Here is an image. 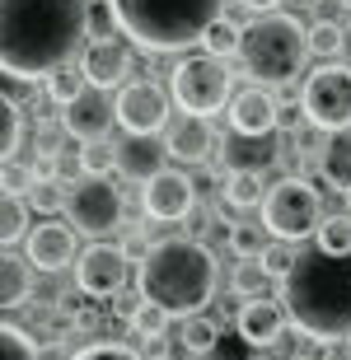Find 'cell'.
<instances>
[{
  "instance_id": "3957f363",
  "label": "cell",
  "mask_w": 351,
  "mask_h": 360,
  "mask_svg": "<svg viewBox=\"0 0 351 360\" xmlns=\"http://www.w3.org/2000/svg\"><path fill=\"white\" fill-rule=\"evenodd\" d=\"M220 285V262L202 239H160L150 257L136 271V290L141 300L169 309L174 319H192L216 300Z\"/></svg>"
},
{
  "instance_id": "ab89813d",
  "label": "cell",
  "mask_w": 351,
  "mask_h": 360,
  "mask_svg": "<svg viewBox=\"0 0 351 360\" xmlns=\"http://www.w3.org/2000/svg\"><path fill=\"white\" fill-rule=\"evenodd\" d=\"M239 5H248L253 14H272L276 5H281V0H239Z\"/></svg>"
},
{
  "instance_id": "ba28073f",
  "label": "cell",
  "mask_w": 351,
  "mask_h": 360,
  "mask_svg": "<svg viewBox=\"0 0 351 360\" xmlns=\"http://www.w3.org/2000/svg\"><path fill=\"white\" fill-rule=\"evenodd\" d=\"M300 108H305L309 127H319V131H347L351 127V66L324 61L319 70H309Z\"/></svg>"
},
{
  "instance_id": "8992f818",
  "label": "cell",
  "mask_w": 351,
  "mask_h": 360,
  "mask_svg": "<svg viewBox=\"0 0 351 360\" xmlns=\"http://www.w3.org/2000/svg\"><path fill=\"white\" fill-rule=\"evenodd\" d=\"M262 225H267L272 239L281 243H305L309 234H319L324 225V197L309 178H281V183L267 192L262 201Z\"/></svg>"
},
{
  "instance_id": "9c48e42d",
  "label": "cell",
  "mask_w": 351,
  "mask_h": 360,
  "mask_svg": "<svg viewBox=\"0 0 351 360\" xmlns=\"http://www.w3.org/2000/svg\"><path fill=\"white\" fill-rule=\"evenodd\" d=\"M66 220L80 229V234H89V239H103L108 229L122 225V192L108 183V178L84 174L66 197Z\"/></svg>"
},
{
  "instance_id": "d6986e66",
  "label": "cell",
  "mask_w": 351,
  "mask_h": 360,
  "mask_svg": "<svg viewBox=\"0 0 351 360\" xmlns=\"http://www.w3.org/2000/svg\"><path fill=\"white\" fill-rule=\"evenodd\" d=\"M117 155H122V174L136 178V183H150L155 174H164V155H169V150H164L155 136H127L117 146Z\"/></svg>"
},
{
  "instance_id": "1f68e13d",
  "label": "cell",
  "mask_w": 351,
  "mask_h": 360,
  "mask_svg": "<svg viewBox=\"0 0 351 360\" xmlns=\"http://www.w3.org/2000/svg\"><path fill=\"white\" fill-rule=\"evenodd\" d=\"M0 360H42L38 337L28 328H19V323H5L0 328Z\"/></svg>"
},
{
  "instance_id": "7c38bea8",
  "label": "cell",
  "mask_w": 351,
  "mask_h": 360,
  "mask_svg": "<svg viewBox=\"0 0 351 360\" xmlns=\"http://www.w3.org/2000/svg\"><path fill=\"white\" fill-rule=\"evenodd\" d=\"M281 127V103L267 84H248L230 98V131L243 141H262Z\"/></svg>"
},
{
  "instance_id": "e0dca14e",
  "label": "cell",
  "mask_w": 351,
  "mask_h": 360,
  "mask_svg": "<svg viewBox=\"0 0 351 360\" xmlns=\"http://www.w3.org/2000/svg\"><path fill=\"white\" fill-rule=\"evenodd\" d=\"M286 309L281 300H243L239 309V319H234V333L248 342L253 351H272V347H281V337H286Z\"/></svg>"
},
{
  "instance_id": "8d00e7d4",
  "label": "cell",
  "mask_w": 351,
  "mask_h": 360,
  "mask_svg": "<svg viewBox=\"0 0 351 360\" xmlns=\"http://www.w3.org/2000/svg\"><path fill=\"white\" fill-rule=\"evenodd\" d=\"M262 262H267V271H272V276L281 281L286 271H291V262H295V243H281V239H276V243L267 248V253H262Z\"/></svg>"
},
{
  "instance_id": "9a60e30c",
  "label": "cell",
  "mask_w": 351,
  "mask_h": 360,
  "mask_svg": "<svg viewBox=\"0 0 351 360\" xmlns=\"http://www.w3.org/2000/svg\"><path fill=\"white\" fill-rule=\"evenodd\" d=\"M24 257L38 271L75 267V225L70 220H42V225H33L24 239Z\"/></svg>"
},
{
  "instance_id": "f35d334b",
  "label": "cell",
  "mask_w": 351,
  "mask_h": 360,
  "mask_svg": "<svg viewBox=\"0 0 351 360\" xmlns=\"http://www.w3.org/2000/svg\"><path fill=\"white\" fill-rule=\"evenodd\" d=\"M136 309H141V300H127V295H117V300H113V314H122V319L132 323V314Z\"/></svg>"
},
{
  "instance_id": "e575fe53",
  "label": "cell",
  "mask_w": 351,
  "mask_h": 360,
  "mask_svg": "<svg viewBox=\"0 0 351 360\" xmlns=\"http://www.w3.org/2000/svg\"><path fill=\"white\" fill-rule=\"evenodd\" d=\"M342 47H347V28H342L338 19H314V24H309V52L314 56L333 61Z\"/></svg>"
},
{
  "instance_id": "30bf717a",
  "label": "cell",
  "mask_w": 351,
  "mask_h": 360,
  "mask_svg": "<svg viewBox=\"0 0 351 360\" xmlns=\"http://www.w3.org/2000/svg\"><path fill=\"white\" fill-rule=\"evenodd\" d=\"M127 248L117 243H89L80 257H75V290L89 295V300H117L122 285H127Z\"/></svg>"
},
{
  "instance_id": "cb8c5ba5",
  "label": "cell",
  "mask_w": 351,
  "mask_h": 360,
  "mask_svg": "<svg viewBox=\"0 0 351 360\" xmlns=\"http://www.w3.org/2000/svg\"><path fill=\"white\" fill-rule=\"evenodd\" d=\"M272 271H267V262L262 257H239V267H234V276H230V290L239 295V300H262V295L272 290Z\"/></svg>"
},
{
  "instance_id": "ac0fdd59",
  "label": "cell",
  "mask_w": 351,
  "mask_h": 360,
  "mask_svg": "<svg viewBox=\"0 0 351 360\" xmlns=\"http://www.w3.org/2000/svg\"><path fill=\"white\" fill-rule=\"evenodd\" d=\"M164 150H169V160L202 164L206 155L216 150V131H211V117H192V112H183L178 122H169V131H164Z\"/></svg>"
},
{
  "instance_id": "6da1fadb",
  "label": "cell",
  "mask_w": 351,
  "mask_h": 360,
  "mask_svg": "<svg viewBox=\"0 0 351 360\" xmlns=\"http://www.w3.org/2000/svg\"><path fill=\"white\" fill-rule=\"evenodd\" d=\"M89 0H5L0 28V70L14 84H33L70 66L89 38Z\"/></svg>"
},
{
  "instance_id": "44dd1931",
  "label": "cell",
  "mask_w": 351,
  "mask_h": 360,
  "mask_svg": "<svg viewBox=\"0 0 351 360\" xmlns=\"http://www.w3.org/2000/svg\"><path fill=\"white\" fill-rule=\"evenodd\" d=\"M220 201H225V211H253L267 201V178L262 169H230L225 183H220Z\"/></svg>"
},
{
  "instance_id": "52a82bcc",
  "label": "cell",
  "mask_w": 351,
  "mask_h": 360,
  "mask_svg": "<svg viewBox=\"0 0 351 360\" xmlns=\"http://www.w3.org/2000/svg\"><path fill=\"white\" fill-rule=\"evenodd\" d=\"M174 103L192 117H211L220 108H230V70L220 66V56H183L174 66V80H169Z\"/></svg>"
},
{
  "instance_id": "8fae6325",
  "label": "cell",
  "mask_w": 351,
  "mask_h": 360,
  "mask_svg": "<svg viewBox=\"0 0 351 360\" xmlns=\"http://www.w3.org/2000/svg\"><path fill=\"white\" fill-rule=\"evenodd\" d=\"M169 98L155 80H132L117 94V127L127 136H160L169 131Z\"/></svg>"
},
{
  "instance_id": "83f0119b",
  "label": "cell",
  "mask_w": 351,
  "mask_h": 360,
  "mask_svg": "<svg viewBox=\"0 0 351 360\" xmlns=\"http://www.w3.org/2000/svg\"><path fill=\"white\" fill-rule=\"evenodd\" d=\"M19 146H24V108L14 103V98H5L0 103V160L14 164L19 160Z\"/></svg>"
},
{
  "instance_id": "d6a6232c",
  "label": "cell",
  "mask_w": 351,
  "mask_h": 360,
  "mask_svg": "<svg viewBox=\"0 0 351 360\" xmlns=\"http://www.w3.org/2000/svg\"><path fill=\"white\" fill-rule=\"evenodd\" d=\"M28 206L38 215H52V211H66V197H70V187L61 183V178H33V187L24 192Z\"/></svg>"
},
{
  "instance_id": "4fadbf2b",
  "label": "cell",
  "mask_w": 351,
  "mask_h": 360,
  "mask_svg": "<svg viewBox=\"0 0 351 360\" xmlns=\"http://www.w3.org/2000/svg\"><path fill=\"white\" fill-rule=\"evenodd\" d=\"M141 206H146L150 220H188L192 206H197V187H192L188 174H178V169H164L155 174L146 187H141Z\"/></svg>"
},
{
  "instance_id": "836d02e7",
  "label": "cell",
  "mask_w": 351,
  "mask_h": 360,
  "mask_svg": "<svg viewBox=\"0 0 351 360\" xmlns=\"http://www.w3.org/2000/svg\"><path fill=\"white\" fill-rule=\"evenodd\" d=\"M169 319H174L169 309H160V304H150V300H141V309L132 314V333L141 337L146 347H155V342L169 333Z\"/></svg>"
},
{
  "instance_id": "74e56055",
  "label": "cell",
  "mask_w": 351,
  "mask_h": 360,
  "mask_svg": "<svg viewBox=\"0 0 351 360\" xmlns=\"http://www.w3.org/2000/svg\"><path fill=\"white\" fill-rule=\"evenodd\" d=\"M319 360H351V342H324Z\"/></svg>"
},
{
  "instance_id": "4dcf8cb0",
  "label": "cell",
  "mask_w": 351,
  "mask_h": 360,
  "mask_svg": "<svg viewBox=\"0 0 351 360\" xmlns=\"http://www.w3.org/2000/svg\"><path fill=\"white\" fill-rule=\"evenodd\" d=\"M113 169H122V155H117V146H113L108 136H103V141H84V146H80V174L108 178Z\"/></svg>"
},
{
  "instance_id": "f546056e",
  "label": "cell",
  "mask_w": 351,
  "mask_h": 360,
  "mask_svg": "<svg viewBox=\"0 0 351 360\" xmlns=\"http://www.w3.org/2000/svg\"><path fill=\"white\" fill-rule=\"evenodd\" d=\"M84 89H89V75H84V66H61V70H52V75H47V98H52L56 108L75 103Z\"/></svg>"
},
{
  "instance_id": "484cf974",
  "label": "cell",
  "mask_w": 351,
  "mask_h": 360,
  "mask_svg": "<svg viewBox=\"0 0 351 360\" xmlns=\"http://www.w3.org/2000/svg\"><path fill=\"white\" fill-rule=\"evenodd\" d=\"M239 47H243V28L234 24V19H225V14L202 33V52L206 56H220V61H225V56H239Z\"/></svg>"
},
{
  "instance_id": "b9f144b4",
  "label": "cell",
  "mask_w": 351,
  "mask_h": 360,
  "mask_svg": "<svg viewBox=\"0 0 351 360\" xmlns=\"http://www.w3.org/2000/svg\"><path fill=\"white\" fill-rule=\"evenodd\" d=\"M338 5H342V10H351V0H338Z\"/></svg>"
},
{
  "instance_id": "f1b7e54d",
  "label": "cell",
  "mask_w": 351,
  "mask_h": 360,
  "mask_svg": "<svg viewBox=\"0 0 351 360\" xmlns=\"http://www.w3.org/2000/svg\"><path fill=\"white\" fill-rule=\"evenodd\" d=\"M314 243L333 257H351V211H338V215H324V225L314 234Z\"/></svg>"
},
{
  "instance_id": "ffe728a7",
  "label": "cell",
  "mask_w": 351,
  "mask_h": 360,
  "mask_svg": "<svg viewBox=\"0 0 351 360\" xmlns=\"http://www.w3.org/2000/svg\"><path fill=\"white\" fill-rule=\"evenodd\" d=\"M319 174L333 192L351 187V127L347 131H324V150H319Z\"/></svg>"
},
{
  "instance_id": "4316f807",
  "label": "cell",
  "mask_w": 351,
  "mask_h": 360,
  "mask_svg": "<svg viewBox=\"0 0 351 360\" xmlns=\"http://www.w3.org/2000/svg\"><path fill=\"white\" fill-rule=\"evenodd\" d=\"M272 248V234L267 225L257 220V225H248V220H230V253L234 257H262Z\"/></svg>"
},
{
  "instance_id": "7a4b0ae2",
  "label": "cell",
  "mask_w": 351,
  "mask_h": 360,
  "mask_svg": "<svg viewBox=\"0 0 351 360\" xmlns=\"http://www.w3.org/2000/svg\"><path fill=\"white\" fill-rule=\"evenodd\" d=\"M281 309L291 328L324 342H351V257H333L319 243L300 248L281 276Z\"/></svg>"
},
{
  "instance_id": "7402d4cb",
  "label": "cell",
  "mask_w": 351,
  "mask_h": 360,
  "mask_svg": "<svg viewBox=\"0 0 351 360\" xmlns=\"http://www.w3.org/2000/svg\"><path fill=\"white\" fill-rule=\"evenodd\" d=\"M33 262L19 253H10L5 248V257H0V304L5 309H24L28 300H33Z\"/></svg>"
},
{
  "instance_id": "603a6c76",
  "label": "cell",
  "mask_w": 351,
  "mask_h": 360,
  "mask_svg": "<svg viewBox=\"0 0 351 360\" xmlns=\"http://www.w3.org/2000/svg\"><path fill=\"white\" fill-rule=\"evenodd\" d=\"M28 229H33V206H28L24 192H5L0 197V243L10 248V243L28 239Z\"/></svg>"
},
{
  "instance_id": "d4e9b609",
  "label": "cell",
  "mask_w": 351,
  "mask_h": 360,
  "mask_svg": "<svg viewBox=\"0 0 351 360\" xmlns=\"http://www.w3.org/2000/svg\"><path fill=\"white\" fill-rule=\"evenodd\" d=\"M216 337H220V328L206 319V314L178 319V342H183V351H188V356H211V351H216Z\"/></svg>"
},
{
  "instance_id": "2e32d148",
  "label": "cell",
  "mask_w": 351,
  "mask_h": 360,
  "mask_svg": "<svg viewBox=\"0 0 351 360\" xmlns=\"http://www.w3.org/2000/svg\"><path fill=\"white\" fill-rule=\"evenodd\" d=\"M117 122V103L108 98V89H89L75 98V103L61 108V127H66V136H75V141H103L108 136V127Z\"/></svg>"
},
{
  "instance_id": "5b68a950",
  "label": "cell",
  "mask_w": 351,
  "mask_h": 360,
  "mask_svg": "<svg viewBox=\"0 0 351 360\" xmlns=\"http://www.w3.org/2000/svg\"><path fill=\"white\" fill-rule=\"evenodd\" d=\"M309 28L295 14H257L253 24H243V47H239V66L253 84L267 89H286L295 84V75L309 61Z\"/></svg>"
},
{
  "instance_id": "60d3db41",
  "label": "cell",
  "mask_w": 351,
  "mask_h": 360,
  "mask_svg": "<svg viewBox=\"0 0 351 360\" xmlns=\"http://www.w3.org/2000/svg\"><path fill=\"white\" fill-rule=\"evenodd\" d=\"M342 197H347V211H351V187H347V192H342Z\"/></svg>"
},
{
  "instance_id": "d590c367",
  "label": "cell",
  "mask_w": 351,
  "mask_h": 360,
  "mask_svg": "<svg viewBox=\"0 0 351 360\" xmlns=\"http://www.w3.org/2000/svg\"><path fill=\"white\" fill-rule=\"evenodd\" d=\"M70 360H146V356L132 351L127 342H89V347H80Z\"/></svg>"
},
{
  "instance_id": "5bb4252c",
  "label": "cell",
  "mask_w": 351,
  "mask_h": 360,
  "mask_svg": "<svg viewBox=\"0 0 351 360\" xmlns=\"http://www.w3.org/2000/svg\"><path fill=\"white\" fill-rule=\"evenodd\" d=\"M84 75H89V84L94 89H117V84H132L127 75H132V47H127V38H117V33H98V38L84 42Z\"/></svg>"
},
{
  "instance_id": "277c9868",
  "label": "cell",
  "mask_w": 351,
  "mask_h": 360,
  "mask_svg": "<svg viewBox=\"0 0 351 360\" xmlns=\"http://www.w3.org/2000/svg\"><path fill=\"white\" fill-rule=\"evenodd\" d=\"M113 24L141 52H183L220 19V0H108Z\"/></svg>"
}]
</instances>
